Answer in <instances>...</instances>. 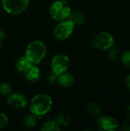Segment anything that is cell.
<instances>
[{"label": "cell", "instance_id": "5b68a950", "mask_svg": "<svg viewBox=\"0 0 130 131\" xmlns=\"http://www.w3.org/2000/svg\"><path fill=\"white\" fill-rule=\"evenodd\" d=\"M70 66V59L67 55L62 53L56 54L53 56L51 61V69L52 73L60 75L66 72Z\"/></svg>", "mask_w": 130, "mask_h": 131}, {"label": "cell", "instance_id": "52a82bcc", "mask_svg": "<svg viewBox=\"0 0 130 131\" xmlns=\"http://www.w3.org/2000/svg\"><path fill=\"white\" fill-rule=\"evenodd\" d=\"M3 9L10 15H19L25 11L29 0H1Z\"/></svg>", "mask_w": 130, "mask_h": 131}, {"label": "cell", "instance_id": "ba28073f", "mask_svg": "<svg viewBox=\"0 0 130 131\" xmlns=\"http://www.w3.org/2000/svg\"><path fill=\"white\" fill-rule=\"evenodd\" d=\"M97 127L101 131H115L119 128V123L112 117L103 116L97 119Z\"/></svg>", "mask_w": 130, "mask_h": 131}, {"label": "cell", "instance_id": "7c38bea8", "mask_svg": "<svg viewBox=\"0 0 130 131\" xmlns=\"http://www.w3.org/2000/svg\"><path fill=\"white\" fill-rule=\"evenodd\" d=\"M31 64L32 63L25 56H21L18 58L17 61H15V67L18 71L24 73Z\"/></svg>", "mask_w": 130, "mask_h": 131}, {"label": "cell", "instance_id": "8992f818", "mask_svg": "<svg viewBox=\"0 0 130 131\" xmlns=\"http://www.w3.org/2000/svg\"><path fill=\"white\" fill-rule=\"evenodd\" d=\"M74 23L69 19L59 21V23L54 28V36L59 41H64L70 38L74 29Z\"/></svg>", "mask_w": 130, "mask_h": 131}, {"label": "cell", "instance_id": "ffe728a7", "mask_svg": "<svg viewBox=\"0 0 130 131\" xmlns=\"http://www.w3.org/2000/svg\"><path fill=\"white\" fill-rule=\"evenodd\" d=\"M121 61L125 66L130 68V51H126L123 53L121 55Z\"/></svg>", "mask_w": 130, "mask_h": 131}, {"label": "cell", "instance_id": "cb8c5ba5", "mask_svg": "<svg viewBox=\"0 0 130 131\" xmlns=\"http://www.w3.org/2000/svg\"><path fill=\"white\" fill-rule=\"evenodd\" d=\"M124 84L126 88H128L129 90H130V74H128L126 76V78L124 80Z\"/></svg>", "mask_w": 130, "mask_h": 131}, {"label": "cell", "instance_id": "277c9868", "mask_svg": "<svg viewBox=\"0 0 130 131\" xmlns=\"http://www.w3.org/2000/svg\"><path fill=\"white\" fill-rule=\"evenodd\" d=\"M114 42V37L107 31L98 32L92 39V45L99 50H108L113 46Z\"/></svg>", "mask_w": 130, "mask_h": 131}, {"label": "cell", "instance_id": "8fae6325", "mask_svg": "<svg viewBox=\"0 0 130 131\" xmlns=\"http://www.w3.org/2000/svg\"><path fill=\"white\" fill-rule=\"evenodd\" d=\"M74 77L71 74L67 73L66 71L58 75L57 84H59L61 86L64 88H70L74 84Z\"/></svg>", "mask_w": 130, "mask_h": 131}, {"label": "cell", "instance_id": "d4e9b609", "mask_svg": "<svg viewBox=\"0 0 130 131\" xmlns=\"http://www.w3.org/2000/svg\"><path fill=\"white\" fill-rule=\"evenodd\" d=\"M120 130L123 131H130V124H123Z\"/></svg>", "mask_w": 130, "mask_h": 131}, {"label": "cell", "instance_id": "5bb4252c", "mask_svg": "<svg viewBox=\"0 0 130 131\" xmlns=\"http://www.w3.org/2000/svg\"><path fill=\"white\" fill-rule=\"evenodd\" d=\"M55 121L61 127H66L71 124L72 119L70 115L65 113H59L55 117Z\"/></svg>", "mask_w": 130, "mask_h": 131}, {"label": "cell", "instance_id": "6da1fadb", "mask_svg": "<svg viewBox=\"0 0 130 131\" xmlns=\"http://www.w3.org/2000/svg\"><path fill=\"white\" fill-rule=\"evenodd\" d=\"M53 104L52 98L45 94L35 95L31 101L29 110L31 114L37 117L47 114L51 109Z\"/></svg>", "mask_w": 130, "mask_h": 131}, {"label": "cell", "instance_id": "9a60e30c", "mask_svg": "<svg viewBox=\"0 0 130 131\" xmlns=\"http://www.w3.org/2000/svg\"><path fill=\"white\" fill-rule=\"evenodd\" d=\"M68 19L71 21L74 25H80L84 24L85 21V16L81 12L74 11V12H71Z\"/></svg>", "mask_w": 130, "mask_h": 131}, {"label": "cell", "instance_id": "ac0fdd59", "mask_svg": "<svg viewBox=\"0 0 130 131\" xmlns=\"http://www.w3.org/2000/svg\"><path fill=\"white\" fill-rule=\"evenodd\" d=\"M11 93V86L7 82L0 83V94L3 96H8Z\"/></svg>", "mask_w": 130, "mask_h": 131}, {"label": "cell", "instance_id": "44dd1931", "mask_svg": "<svg viewBox=\"0 0 130 131\" xmlns=\"http://www.w3.org/2000/svg\"><path fill=\"white\" fill-rule=\"evenodd\" d=\"M8 117L5 114L0 112V130H2L8 126Z\"/></svg>", "mask_w": 130, "mask_h": 131}, {"label": "cell", "instance_id": "484cf974", "mask_svg": "<svg viewBox=\"0 0 130 131\" xmlns=\"http://www.w3.org/2000/svg\"><path fill=\"white\" fill-rule=\"evenodd\" d=\"M126 115L128 118V120L130 121V105H129L126 110Z\"/></svg>", "mask_w": 130, "mask_h": 131}, {"label": "cell", "instance_id": "e0dca14e", "mask_svg": "<svg viewBox=\"0 0 130 131\" xmlns=\"http://www.w3.org/2000/svg\"><path fill=\"white\" fill-rule=\"evenodd\" d=\"M41 130L42 131H59L61 127L55 121H48L42 124Z\"/></svg>", "mask_w": 130, "mask_h": 131}, {"label": "cell", "instance_id": "603a6c76", "mask_svg": "<svg viewBox=\"0 0 130 131\" xmlns=\"http://www.w3.org/2000/svg\"><path fill=\"white\" fill-rule=\"evenodd\" d=\"M5 37H6V32L4 30L0 29V47H1L2 43L4 41V39H5Z\"/></svg>", "mask_w": 130, "mask_h": 131}, {"label": "cell", "instance_id": "7a4b0ae2", "mask_svg": "<svg viewBox=\"0 0 130 131\" xmlns=\"http://www.w3.org/2000/svg\"><path fill=\"white\" fill-rule=\"evenodd\" d=\"M47 53V48L41 41H31L25 49V56L34 64H38L42 61L45 58Z\"/></svg>", "mask_w": 130, "mask_h": 131}, {"label": "cell", "instance_id": "2e32d148", "mask_svg": "<svg viewBox=\"0 0 130 131\" xmlns=\"http://www.w3.org/2000/svg\"><path fill=\"white\" fill-rule=\"evenodd\" d=\"M87 111L88 114L93 117H98L100 115V112H101L100 106L95 102L89 103L87 106Z\"/></svg>", "mask_w": 130, "mask_h": 131}, {"label": "cell", "instance_id": "7402d4cb", "mask_svg": "<svg viewBox=\"0 0 130 131\" xmlns=\"http://www.w3.org/2000/svg\"><path fill=\"white\" fill-rule=\"evenodd\" d=\"M47 81L51 85H54V84H57V82H58V75H56L55 74L51 73V74L48 75V77L47 78Z\"/></svg>", "mask_w": 130, "mask_h": 131}, {"label": "cell", "instance_id": "4fadbf2b", "mask_svg": "<svg viewBox=\"0 0 130 131\" xmlns=\"http://www.w3.org/2000/svg\"><path fill=\"white\" fill-rule=\"evenodd\" d=\"M36 124H37V117L31 114L30 115H27L23 118L21 122V126L25 130H31L36 126Z\"/></svg>", "mask_w": 130, "mask_h": 131}, {"label": "cell", "instance_id": "d6986e66", "mask_svg": "<svg viewBox=\"0 0 130 131\" xmlns=\"http://www.w3.org/2000/svg\"><path fill=\"white\" fill-rule=\"evenodd\" d=\"M113 48V47H112ZM119 55H120V50L118 48L114 47L112 49L110 50L109 53H108V58L110 61L115 62L118 60L119 58Z\"/></svg>", "mask_w": 130, "mask_h": 131}, {"label": "cell", "instance_id": "3957f363", "mask_svg": "<svg viewBox=\"0 0 130 131\" xmlns=\"http://www.w3.org/2000/svg\"><path fill=\"white\" fill-rule=\"evenodd\" d=\"M71 12V7L66 0H56L50 8L51 17L57 21L68 19Z\"/></svg>", "mask_w": 130, "mask_h": 131}, {"label": "cell", "instance_id": "9c48e42d", "mask_svg": "<svg viewBox=\"0 0 130 131\" xmlns=\"http://www.w3.org/2000/svg\"><path fill=\"white\" fill-rule=\"evenodd\" d=\"M7 104L14 109L23 110L27 106V99L21 93L13 92L7 96Z\"/></svg>", "mask_w": 130, "mask_h": 131}, {"label": "cell", "instance_id": "30bf717a", "mask_svg": "<svg viewBox=\"0 0 130 131\" xmlns=\"http://www.w3.org/2000/svg\"><path fill=\"white\" fill-rule=\"evenodd\" d=\"M24 75L25 77V78L32 82H37L40 78H41V71L40 68L37 66V64H32L25 72H24Z\"/></svg>", "mask_w": 130, "mask_h": 131}]
</instances>
